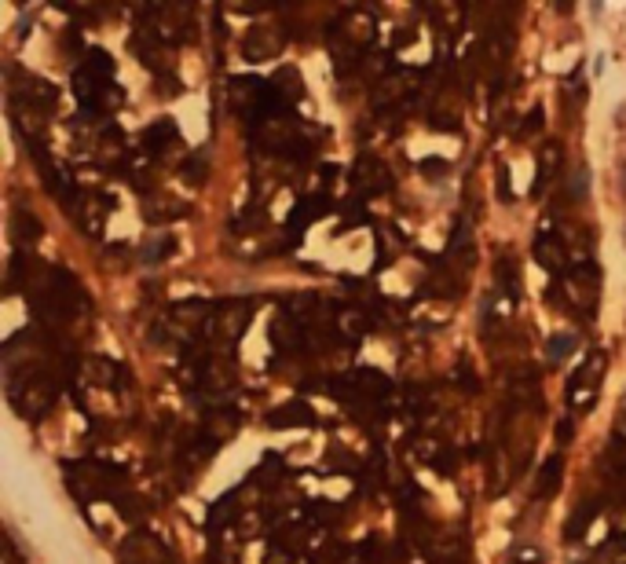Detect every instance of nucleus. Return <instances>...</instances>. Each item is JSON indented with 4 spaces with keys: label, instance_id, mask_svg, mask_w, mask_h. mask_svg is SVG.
<instances>
[{
    "label": "nucleus",
    "instance_id": "9",
    "mask_svg": "<svg viewBox=\"0 0 626 564\" xmlns=\"http://www.w3.org/2000/svg\"><path fill=\"white\" fill-rule=\"evenodd\" d=\"M571 349H575V338H571V334H560V338H553V341H549V360H553V363H560Z\"/></svg>",
    "mask_w": 626,
    "mask_h": 564
},
{
    "label": "nucleus",
    "instance_id": "2",
    "mask_svg": "<svg viewBox=\"0 0 626 564\" xmlns=\"http://www.w3.org/2000/svg\"><path fill=\"white\" fill-rule=\"evenodd\" d=\"M531 253H535V260H538V264H546L549 271H560V267H564V245H560V238L538 235V238H535V245H531Z\"/></svg>",
    "mask_w": 626,
    "mask_h": 564
},
{
    "label": "nucleus",
    "instance_id": "6",
    "mask_svg": "<svg viewBox=\"0 0 626 564\" xmlns=\"http://www.w3.org/2000/svg\"><path fill=\"white\" fill-rule=\"evenodd\" d=\"M560 469H564V462H560V454H553L546 465H542V473H538V498H549L553 491H557V484H560Z\"/></svg>",
    "mask_w": 626,
    "mask_h": 564
},
{
    "label": "nucleus",
    "instance_id": "7",
    "mask_svg": "<svg viewBox=\"0 0 626 564\" xmlns=\"http://www.w3.org/2000/svg\"><path fill=\"white\" fill-rule=\"evenodd\" d=\"M600 371H604V356H597V363H593V378H600ZM582 381H586V363H582V367L571 374V381H568V396H571V400H575V392H579V385H582Z\"/></svg>",
    "mask_w": 626,
    "mask_h": 564
},
{
    "label": "nucleus",
    "instance_id": "5",
    "mask_svg": "<svg viewBox=\"0 0 626 564\" xmlns=\"http://www.w3.org/2000/svg\"><path fill=\"white\" fill-rule=\"evenodd\" d=\"M143 143L154 151V154H162L165 147H172V143H180V132H176V125L172 121H158L147 136H143Z\"/></svg>",
    "mask_w": 626,
    "mask_h": 564
},
{
    "label": "nucleus",
    "instance_id": "11",
    "mask_svg": "<svg viewBox=\"0 0 626 564\" xmlns=\"http://www.w3.org/2000/svg\"><path fill=\"white\" fill-rule=\"evenodd\" d=\"M422 169H425V172H443L447 162H422Z\"/></svg>",
    "mask_w": 626,
    "mask_h": 564
},
{
    "label": "nucleus",
    "instance_id": "3",
    "mask_svg": "<svg viewBox=\"0 0 626 564\" xmlns=\"http://www.w3.org/2000/svg\"><path fill=\"white\" fill-rule=\"evenodd\" d=\"M267 425L271 429H289V425H311V411L297 400V403H286V407H278V411H271V418H267Z\"/></svg>",
    "mask_w": 626,
    "mask_h": 564
},
{
    "label": "nucleus",
    "instance_id": "1",
    "mask_svg": "<svg viewBox=\"0 0 626 564\" xmlns=\"http://www.w3.org/2000/svg\"><path fill=\"white\" fill-rule=\"evenodd\" d=\"M278 48H282V41L275 37V30H253L245 37V59H271V56H278Z\"/></svg>",
    "mask_w": 626,
    "mask_h": 564
},
{
    "label": "nucleus",
    "instance_id": "10",
    "mask_svg": "<svg viewBox=\"0 0 626 564\" xmlns=\"http://www.w3.org/2000/svg\"><path fill=\"white\" fill-rule=\"evenodd\" d=\"M524 129H527V132H538V129H542V107H531V118L524 121Z\"/></svg>",
    "mask_w": 626,
    "mask_h": 564
},
{
    "label": "nucleus",
    "instance_id": "8",
    "mask_svg": "<svg viewBox=\"0 0 626 564\" xmlns=\"http://www.w3.org/2000/svg\"><path fill=\"white\" fill-rule=\"evenodd\" d=\"M495 271H498V278L506 282V290H509V298L516 301V264H513V260L506 256V260H502V264H498Z\"/></svg>",
    "mask_w": 626,
    "mask_h": 564
},
{
    "label": "nucleus",
    "instance_id": "4",
    "mask_svg": "<svg viewBox=\"0 0 626 564\" xmlns=\"http://www.w3.org/2000/svg\"><path fill=\"white\" fill-rule=\"evenodd\" d=\"M593 517H597V502H579V509H575L571 520L564 524V538H568V542L582 538V531L593 524Z\"/></svg>",
    "mask_w": 626,
    "mask_h": 564
}]
</instances>
